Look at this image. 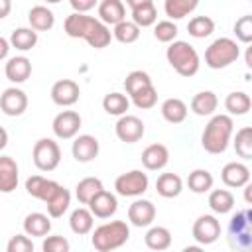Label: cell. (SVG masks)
I'll use <instances>...</instances> for the list:
<instances>
[{
    "mask_svg": "<svg viewBox=\"0 0 252 252\" xmlns=\"http://www.w3.org/2000/svg\"><path fill=\"white\" fill-rule=\"evenodd\" d=\"M63 30L69 37L75 39H85L91 47L94 49H102L110 43L112 39V32L106 24H102L98 18L87 16V14H79L73 12L65 18L63 22Z\"/></svg>",
    "mask_w": 252,
    "mask_h": 252,
    "instance_id": "cell-1",
    "label": "cell"
},
{
    "mask_svg": "<svg viewBox=\"0 0 252 252\" xmlns=\"http://www.w3.org/2000/svg\"><path fill=\"white\" fill-rule=\"evenodd\" d=\"M234 134V120L230 114H213L201 134V146L209 154H222Z\"/></svg>",
    "mask_w": 252,
    "mask_h": 252,
    "instance_id": "cell-2",
    "label": "cell"
},
{
    "mask_svg": "<svg viewBox=\"0 0 252 252\" xmlns=\"http://www.w3.org/2000/svg\"><path fill=\"white\" fill-rule=\"evenodd\" d=\"M130 238V226L126 220H110L91 230V244L98 252H110L124 246Z\"/></svg>",
    "mask_w": 252,
    "mask_h": 252,
    "instance_id": "cell-3",
    "label": "cell"
},
{
    "mask_svg": "<svg viewBox=\"0 0 252 252\" xmlns=\"http://www.w3.org/2000/svg\"><path fill=\"white\" fill-rule=\"evenodd\" d=\"M165 59L173 67V71L181 77H193V75H197V71L201 67V57H199L197 49L191 43L181 41V39H173L171 43H167Z\"/></svg>",
    "mask_w": 252,
    "mask_h": 252,
    "instance_id": "cell-4",
    "label": "cell"
},
{
    "mask_svg": "<svg viewBox=\"0 0 252 252\" xmlns=\"http://www.w3.org/2000/svg\"><path fill=\"white\" fill-rule=\"evenodd\" d=\"M240 57V47L232 37H219L205 49V65L209 69H224Z\"/></svg>",
    "mask_w": 252,
    "mask_h": 252,
    "instance_id": "cell-5",
    "label": "cell"
},
{
    "mask_svg": "<svg viewBox=\"0 0 252 252\" xmlns=\"http://www.w3.org/2000/svg\"><path fill=\"white\" fill-rule=\"evenodd\" d=\"M32 159L39 171H53V169H57V165L61 161V148L51 138H39L33 144Z\"/></svg>",
    "mask_w": 252,
    "mask_h": 252,
    "instance_id": "cell-6",
    "label": "cell"
},
{
    "mask_svg": "<svg viewBox=\"0 0 252 252\" xmlns=\"http://www.w3.org/2000/svg\"><path fill=\"white\" fill-rule=\"evenodd\" d=\"M228 234H230L232 246H236L240 250L250 248V244H252V211L250 209L238 211L230 217Z\"/></svg>",
    "mask_w": 252,
    "mask_h": 252,
    "instance_id": "cell-7",
    "label": "cell"
},
{
    "mask_svg": "<svg viewBox=\"0 0 252 252\" xmlns=\"http://www.w3.org/2000/svg\"><path fill=\"white\" fill-rule=\"evenodd\" d=\"M150 179L142 169H130L114 179L116 195L120 197H142L148 191Z\"/></svg>",
    "mask_w": 252,
    "mask_h": 252,
    "instance_id": "cell-8",
    "label": "cell"
},
{
    "mask_svg": "<svg viewBox=\"0 0 252 252\" xmlns=\"http://www.w3.org/2000/svg\"><path fill=\"white\" fill-rule=\"evenodd\" d=\"M191 234H193V240L199 246L213 244V242H217L220 238V222H219V219L215 215H201L193 222Z\"/></svg>",
    "mask_w": 252,
    "mask_h": 252,
    "instance_id": "cell-9",
    "label": "cell"
},
{
    "mask_svg": "<svg viewBox=\"0 0 252 252\" xmlns=\"http://www.w3.org/2000/svg\"><path fill=\"white\" fill-rule=\"evenodd\" d=\"M114 132H116V138L124 144H136L144 138L146 134V126L144 122L134 116V114H122L118 116V122L114 126Z\"/></svg>",
    "mask_w": 252,
    "mask_h": 252,
    "instance_id": "cell-10",
    "label": "cell"
},
{
    "mask_svg": "<svg viewBox=\"0 0 252 252\" xmlns=\"http://www.w3.org/2000/svg\"><path fill=\"white\" fill-rule=\"evenodd\" d=\"M83 120H81V114L75 112V110H61L53 122H51V130L53 134L59 138V140H71L79 134V128H81Z\"/></svg>",
    "mask_w": 252,
    "mask_h": 252,
    "instance_id": "cell-11",
    "label": "cell"
},
{
    "mask_svg": "<svg viewBox=\"0 0 252 252\" xmlns=\"http://www.w3.org/2000/svg\"><path fill=\"white\" fill-rule=\"evenodd\" d=\"M0 110L6 116H22L28 110V94L18 87H8L0 94Z\"/></svg>",
    "mask_w": 252,
    "mask_h": 252,
    "instance_id": "cell-12",
    "label": "cell"
},
{
    "mask_svg": "<svg viewBox=\"0 0 252 252\" xmlns=\"http://www.w3.org/2000/svg\"><path fill=\"white\" fill-rule=\"evenodd\" d=\"M81 96V89L73 79H59L51 87V100L57 106H73Z\"/></svg>",
    "mask_w": 252,
    "mask_h": 252,
    "instance_id": "cell-13",
    "label": "cell"
},
{
    "mask_svg": "<svg viewBox=\"0 0 252 252\" xmlns=\"http://www.w3.org/2000/svg\"><path fill=\"white\" fill-rule=\"evenodd\" d=\"M100 152V144L94 136L91 134H81V136H75L73 140V146H71V154L73 158L79 161V163H89L93 161Z\"/></svg>",
    "mask_w": 252,
    "mask_h": 252,
    "instance_id": "cell-14",
    "label": "cell"
},
{
    "mask_svg": "<svg viewBox=\"0 0 252 252\" xmlns=\"http://www.w3.org/2000/svg\"><path fill=\"white\" fill-rule=\"evenodd\" d=\"M89 211L96 217V219H110L116 211H118V199L114 193L102 189L100 193H96L89 203H87Z\"/></svg>",
    "mask_w": 252,
    "mask_h": 252,
    "instance_id": "cell-15",
    "label": "cell"
},
{
    "mask_svg": "<svg viewBox=\"0 0 252 252\" xmlns=\"http://www.w3.org/2000/svg\"><path fill=\"white\" fill-rule=\"evenodd\" d=\"M128 220L138 228L150 226L156 220V205L148 199H136L128 207Z\"/></svg>",
    "mask_w": 252,
    "mask_h": 252,
    "instance_id": "cell-16",
    "label": "cell"
},
{
    "mask_svg": "<svg viewBox=\"0 0 252 252\" xmlns=\"http://www.w3.org/2000/svg\"><path fill=\"white\" fill-rule=\"evenodd\" d=\"M220 179L226 187L238 189V187H244L250 181V169L242 161H228L220 171Z\"/></svg>",
    "mask_w": 252,
    "mask_h": 252,
    "instance_id": "cell-17",
    "label": "cell"
},
{
    "mask_svg": "<svg viewBox=\"0 0 252 252\" xmlns=\"http://www.w3.org/2000/svg\"><path fill=\"white\" fill-rule=\"evenodd\" d=\"M4 75L10 83L14 85H20V83H26L32 75V61L26 57V55H16V57H10L4 65Z\"/></svg>",
    "mask_w": 252,
    "mask_h": 252,
    "instance_id": "cell-18",
    "label": "cell"
},
{
    "mask_svg": "<svg viewBox=\"0 0 252 252\" xmlns=\"http://www.w3.org/2000/svg\"><path fill=\"white\" fill-rule=\"evenodd\" d=\"M20 181V167L12 156H0V193L16 191Z\"/></svg>",
    "mask_w": 252,
    "mask_h": 252,
    "instance_id": "cell-19",
    "label": "cell"
},
{
    "mask_svg": "<svg viewBox=\"0 0 252 252\" xmlns=\"http://www.w3.org/2000/svg\"><path fill=\"white\" fill-rule=\"evenodd\" d=\"M169 163V150L163 144H150L142 152V165L148 171H159Z\"/></svg>",
    "mask_w": 252,
    "mask_h": 252,
    "instance_id": "cell-20",
    "label": "cell"
},
{
    "mask_svg": "<svg viewBox=\"0 0 252 252\" xmlns=\"http://www.w3.org/2000/svg\"><path fill=\"white\" fill-rule=\"evenodd\" d=\"M59 189V183L53 181V179H47L43 175H32L26 179V191L28 195H32L33 199H39V201H49L51 195Z\"/></svg>",
    "mask_w": 252,
    "mask_h": 252,
    "instance_id": "cell-21",
    "label": "cell"
},
{
    "mask_svg": "<svg viewBox=\"0 0 252 252\" xmlns=\"http://www.w3.org/2000/svg\"><path fill=\"white\" fill-rule=\"evenodd\" d=\"M96 6H98V20L108 28L126 20V6L122 0H102Z\"/></svg>",
    "mask_w": 252,
    "mask_h": 252,
    "instance_id": "cell-22",
    "label": "cell"
},
{
    "mask_svg": "<svg viewBox=\"0 0 252 252\" xmlns=\"http://www.w3.org/2000/svg\"><path fill=\"white\" fill-rule=\"evenodd\" d=\"M51 217L43 215V213H30L24 219V232L28 236H35V238H43L49 234L51 230Z\"/></svg>",
    "mask_w": 252,
    "mask_h": 252,
    "instance_id": "cell-23",
    "label": "cell"
},
{
    "mask_svg": "<svg viewBox=\"0 0 252 252\" xmlns=\"http://www.w3.org/2000/svg\"><path fill=\"white\" fill-rule=\"evenodd\" d=\"M28 22H30V28H33L35 32H49L55 26V16L47 6L37 4V6L30 8Z\"/></svg>",
    "mask_w": 252,
    "mask_h": 252,
    "instance_id": "cell-24",
    "label": "cell"
},
{
    "mask_svg": "<svg viewBox=\"0 0 252 252\" xmlns=\"http://www.w3.org/2000/svg\"><path fill=\"white\" fill-rule=\"evenodd\" d=\"M159 110H161L163 120H167L169 124H181V122L187 118V112H189L185 100H181V98H177V96L165 98V100L161 102V108H159Z\"/></svg>",
    "mask_w": 252,
    "mask_h": 252,
    "instance_id": "cell-25",
    "label": "cell"
},
{
    "mask_svg": "<svg viewBox=\"0 0 252 252\" xmlns=\"http://www.w3.org/2000/svg\"><path fill=\"white\" fill-rule=\"evenodd\" d=\"M156 191L163 199H173L183 191V179L177 173H161L156 179Z\"/></svg>",
    "mask_w": 252,
    "mask_h": 252,
    "instance_id": "cell-26",
    "label": "cell"
},
{
    "mask_svg": "<svg viewBox=\"0 0 252 252\" xmlns=\"http://www.w3.org/2000/svg\"><path fill=\"white\" fill-rule=\"evenodd\" d=\"M207 203L215 215H226L234 209V195L228 189H211Z\"/></svg>",
    "mask_w": 252,
    "mask_h": 252,
    "instance_id": "cell-27",
    "label": "cell"
},
{
    "mask_svg": "<svg viewBox=\"0 0 252 252\" xmlns=\"http://www.w3.org/2000/svg\"><path fill=\"white\" fill-rule=\"evenodd\" d=\"M219 106V98L213 91H201L191 98V110L197 116H213Z\"/></svg>",
    "mask_w": 252,
    "mask_h": 252,
    "instance_id": "cell-28",
    "label": "cell"
},
{
    "mask_svg": "<svg viewBox=\"0 0 252 252\" xmlns=\"http://www.w3.org/2000/svg\"><path fill=\"white\" fill-rule=\"evenodd\" d=\"M224 108L228 110L230 116H244L252 108V98L244 91H232L224 98Z\"/></svg>",
    "mask_w": 252,
    "mask_h": 252,
    "instance_id": "cell-29",
    "label": "cell"
},
{
    "mask_svg": "<svg viewBox=\"0 0 252 252\" xmlns=\"http://www.w3.org/2000/svg\"><path fill=\"white\" fill-rule=\"evenodd\" d=\"M69 226L75 234L83 236V234H89L94 226V215L89 211V207H79L71 213L69 217Z\"/></svg>",
    "mask_w": 252,
    "mask_h": 252,
    "instance_id": "cell-30",
    "label": "cell"
},
{
    "mask_svg": "<svg viewBox=\"0 0 252 252\" xmlns=\"http://www.w3.org/2000/svg\"><path fill=\"white\" fill-rule=\"evenodd\" d=\"M69 205H71V193H69V189H65L63 185H59V189L51 195V199L45 201L47 215H49L51 219H59V217H63V215L67 213Z\"/></svg>",
    "mask_w": 252,
    "mask_h": 252,
    "instance_id": "cell-31",
    "label": "cell"
},
{
    "mask_svg": "<svg viewBox=\"0 0 252 252\" xmlns=\"http://www.w3.org/2000/svg\"><path fill=\"white\" fill-rule=\"evenodd\" d=\"M144 242H146V246L150 250H158V252L167 250L171 246V232H169V228L159 226V224L158 226H150L146 236H144Z\"/></svg>",
    "mask_w": 252,
    "mask_h": 252,
    "instance_id": "cell-32",
    "label": "cell"
},
{
    "mask_svg": "<svg viewBox=\"0 0 252 252\" xmlns=\"http://www.w3.org/2000/svg\"><path fill=\"white\" fill-rule=\"evenodd\" d=\"M8 41L18 51H30L37 45V32L33 28H16Z\"/></svg>",
    "mask_w": 252,
    "mask_h": 252,
    "instance_id": "cell-33",
    "label": "cell"
},
{
    "mask_svg": "<svg viewBox=\"0 0 252 252\" xmlns=\"http://www.w3.org/2000/svg\"><path fill=\"white\" fill-rule=\"evenodd\" d=\"M213 173L209 169H193L187 177V187L189 191L197 193V195H203V193H209L213 189Z\"/></svg>",
    "mask_w": 252,
    "mask_h": 252,
    "instance_id": "cell-34",
    "label": "cell"
},
{
    "mask_svg": "<svg viewBox=\"0 0 252 252\" xmlns=\"http://www.w3.org/2000/svg\"><path fill=\"white\" fill-rule=\"evenodd\" d=\"M104 189V185H102V181L98 179V177H85V179H81L79 183H77V187H75V197H77V201L81 203V205H87L96 193H100Z\"/></svg>",
    "mask_w": 252,
    "mask_h": 252,
    "instance_id": "cell-35",
    "label": "cell"
},
{
    "mask_svg": "<svg viewBox=\"0 0 252 252\" xmlns=\"http://www.w3.org/2000/svg\"><path fill=\"white\" fill-rule=\"evenodd\" d=\"M197 6H199V0H165L163 2V10L169 20H181L191 12H195Z\"/></svg>",
    "mask_w": 252,
    "mask_h": 252,
    "instance_id": "cell-36",
    "label": "cell"
},
{
    "mask_svg": "<svg viewBox=\"0 0 252 252\" xmlns=\"http://www.w3.org/2000/svg\"><path fill=\"white\" fill-rule=\"evenodd\" d=\"M102 108L110 116H122L130 108V98L126 94H122V93H116V91L114 93H108L102 98Z\"/></svg>",
    "mask_w": 252,
    "mask_h": 252,
    "instance_id": "cell-37",
    "label": "cell"
},
{
    "mask_svg": "<svg viewBox=\"0 0 252 252\" xmlns=\"http://www.w3.org/2000/svg\"><path fill=\"white\" fill-rule=\"evenodd\" d=\"M140 28L132 22V20H122V22H118L116 26H112V37L116 39V41H120V43H134V41H138V37H140Z\"/></svg>",
    "mask_w": 252,
    "mask_h": 252,
    "instance_id": "cell-38",
    "label": "cell"
},
{
    "mask_svg": "<svg viewBox=\"0 0 252 252\" xmlns=\"http://www.w3.org/2000/svg\"><path fill=\"white\" fill-rule=\"evenodd\" d=\"M232 146L238 158L242 159H250L252 158V128L244 126L240 130H236V134H232Z\"/></svg>",
    "mask_w": 252,
    "mask_h": 252,
    "instance_id": "cell-39",
    "label": "cell"
},
{
    "mask_svg": "<svg viewBox=\"0 0 252 252\" xmlns=\"http://www.w3.org/2000/svg\"><path fill=\"white\" fill-rule=\"evenodd\" d=\"M187 32L195 39H205L215 32V20L209 16H195L187 24Z\"/></svg>",
    "mask_w": 252,
    "mask_h": 252,
    "instance_id": "cell-40",
    "label": "cell"
},
{
    "mask_svg": "<svg viewBox=\"0 0 252 252\" xmlns=\"http://www.w3.org/2000/svg\"><path fill=\"white\" fill-rule=\"evenodd\" d=\"M132 22H134L140 30L154 26V24L158 22V10H156L154 2H152V4H144V6H140V8H134V10H132Z\"/></svg>",
    "mask_w": 252,
    "mask_h": 252,
    "instance_id": "cell-41",
    "label": "cell"
},
{
    "mask_svg": "<svg viewBox=\"0 0 252 252\" xmlns=\"http://www.w3.org/2000/svg\"><path fill=\"white\" fill-rule=\"evenodd\" d=\"M130 98H132V102H134L136 108L148 110V108H154L156 106V102H158V91H156L154 85H148V87L136 91L134 94H130Z\"/></svg>",
    "mask_w": 252,
    "mask_h": 252,
    "instance_id": "cell-42",
    "label": "cell"
},
{
    "mask_svg": "<svg viewBox=\"0 0 252 252\" xmlns=\"http://www.w3.org/2000/svg\"><path fill=\"white\" fill-rule=\"evenodd\" d=\"M148 85H154V83H152V77H150L146 71H142V69L130 71V73L126 75V79H124V89H126L128 96H130V94H134L136 91H140V89L148 87Z\"/></svg>",
    "mask_w": 252,
    "mask_h": 252,
    "instance_id": "cell-43",
    "label": "cell"
},
{
    "mask_svg": "<svg viewBox=\"0 0 252 252\" xmlns=\"http://www.w3.org/2000/svg\"><path fill=\"white\" fill-rule=\"evenodd\" d=\"M154 37L161 43H171L177 39V26L173 20H161L154 24Z\"/></svg>",
    "mask_w": 252,
    "mask_h": 252,
    "instance_id": "cell-44",
    "label": "cell"
},
{
    "mask_svg": "<svg viewBox=\"0 0 252 252\" xmlns=\"http://www.w3.org/2000/svg\"><path fill=\"white\" fill-rule=\"evenodd\" d=\"M234 35H236V39L240 43L250 45V41H252V16L250 14L240 16L234 22Z\"/></svg>",
    "mask_w": 252,
    "mask_h": 252,
    "instance_id": "cell-45",
    "label": "cell"
},
{
    "mask_svg": "<svg viewBox=\"0 0 252 252\" xmlns=\"http://www.w3.org/2000/svg\"><path fill=\"white\" fill-rule=\"evenodd\" d=\"M71 244L65 236H59V234H53V236H43V244H41V250L43 252H69Z\"/></svg>",
    "mask_w": 252,
    "mask_h": 252,
    "instance_id": "cell-46",
    "label": "cell"
},
{
    "mask_svg": "<svg viewBox=\"0 0 252 252\" xmlns=\"http://www.w3.org/2000/svg\"><path fill=\"white\" fill-rule=\"evenodd\" d=\"M6 250L8 252H33V242L26 232L24 234H16V236H12L8 240Z\"/></svg>",
    "mask_w": 252,
    "mask_h": 252,
    "instance_id": "cell-47",
    "label": "cell"
},
{
    "mask_svg": "<svg viewBox=\"0 0 252 252\" xmlns=\"http://www.w3.org/2000/svg\"><path fill=\"white\" fill-rule=\"evenodd\" d=\"M69 4H71V8H73L75 12L87 14L89 10H93V8L98 4V0H69Z\"/></svg>",
    "mask_w": 252,
    "mask_h": 252,
    "instance_id": "cell-48",
    "label": "cell"
},
{
    "mask_svg": "<svg viewBox=\"0 0 252 252\" xmlns=\"http://www.w3.org/2000/svg\"><path fill=\"white\" fill-rule=\"evenodd\" d=\"M10 47H12V45H10V41H8L6 37H2V35H0V61L8 57V53H10Z\"/></svg>",
    "mask_w": 252,
    "mask_h": 252,
    "instance_id": "cell-49",
    "label": "cell"
},
{
    "mask_svg": "<svg viewBox=\"0 0 252 252\" xmlns=\"http://www.w3.org/2000/svg\"><path fill=\"white\" fill-rule=\"evenodd\" d=\"M12 12V0H0V20H4Z\"/></svg>",
    "mask_w": 252,
    "mask_h": 252,
    "instance_id": "cell-50",
    "label": "cell"
},
{
    "mask_svg": "<svg viewBox=\"0 0 252 252\" xmlns=\"http://www.w3.org/2000/svg\"><path fill=\"white\" fill-rule=\"evenodd\" d=\"M154 0H126V4L130 6V10H134V8H140V6H144V4H152Z\"/></svg>",
    "mask_w": 252,
    "mask_h": 252,
    "instance_id": "cell-51",
    "label": "cell"
},
{
    "mask_svg": "<svg viewBox=\"0 0 252 252\" xmlns=\"http://www.w3.org/2000/svg\"><path fill=\"white\" fill-rule=\"evenodd\" d=\"M6 146H8V132H6V128L0 126V150H4Z\"/></svg>",
    "mask_w": 252,
    "mask_h": 252,
    "instance_id": "cell-52",
    "label": "cell"
},
{
    "mask_svg": "<svg viewBox=\"0 0 252 252\" xmlns=\"http://www.w3.org/2000/svg\"><path fill=\"white\" fill-rule=\"evenodd\" d=\"M250 189H252V185H250V181L244 185V199H246V203L250 205L252 203V195H250Z\"/></svg>",
    "mask_w": 252,
    "mask_h": 252,
    "instance_id": "cell-53",
    "label": "cell"
},
{
    "mask_svg": "<svg viewBox=\"0 0 252 252\" xmlns=\"http://www.w3.org/2000/svg\"><path fill=\"white\" fill-rule=\"evenodd\" d=\"M246 67H252V47H246Z\"/></svg>",
    "mask_w": 252,
    "mask_h": 252,
    "instance_id": "cell-54",
    "label": "cell"
},
{
    "mask_svg": "<svg viewBox=\"0 0 252 252\" xmlns=\"http://www.w3.org/2000/svg\"><path fill=\"white\" fill-rule=\"evenodd\" d=\"M45 2H47V4H59L61 0H45Z\"/></svg>",
    "mask_w": 252,
    "mask_h": 252,
    "instance_id": "cell-55",
    "label": "cell"
}]
</instances>
